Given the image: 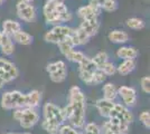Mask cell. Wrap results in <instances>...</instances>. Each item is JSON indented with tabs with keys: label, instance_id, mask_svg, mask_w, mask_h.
I'll return each mask as SVG.
<instances>
[{
	"label": "cell",
	"instance_id": "cell-1",
	"mask_svg": "<svg viewBox=\"0 0 150 134\" xmlns=\"http://www.w3.org/2000/svg\"><path fill=\"white\" fill-rule=\"evenodd\" d=\"M69 102L62 109L63 116L69 120L74 128H82L85 125V94L79 86H73L69 89Z\"/></svg>",
	"mask_w": 150,
	"mask_h": 134
},
{
	"label": "cell",
	"instance_id": "cell-2",
	"mask_svg": "<svg viewBox=\"0 0 150 134\" xmlns=\"http://www.w3.org/2000/svg\"><path fill=\"white\" fill-rule=\"evenodd\" d=\"M43 13L45 21L48 25H61L73 18L64 1L61 0H47L43 8Z\"/></svg>",
	"mask_w": 150,
	"mask_h": 134
},
{
	"label": "cell",
	"instance_id": "cell-3",
	"mask_svg": "<svg viewBox=\"0 0 150 134\" xmlns=\"http://www.w3.org/2000/svg\"><path fill=\"white\" fill-rule=\"evenodd\" d=\"M15 121L19 122L20 126L25 130L35 126L39 121V114L35 109H16L13 112Z\"/></svg>",
	"mask_w": 150,
	"mask_h": 134
},
{
	"label": "cell",
	"instance_id": "cell-4",
	"mask_svg": "<svg viewBox=\"0 0 150 134\" xmlns=\"http://www.w3.org/2000/svg\"><path fill=\"white\" fill-rule=\"evenodd\" d=\"M0 105L4 109H25V94L19 91H10L1 96Z\"/></svg>",
	"mask_w": 150,
	"mask_h": 134
},
{
	"label": "cell",
	"instance_id": "cell-5",
	"mask_svg": "<svg viewBox=\"0 0 150 134\" xmlns=\"http://www.w3.org/2000/svg\"><path fill=\"white\" fill-rule=\"evenodd\" d=\"M72 32H73V28H71L69 26L56 25L54 26L50 30L46 32V34L44 35V39L45 41H47V43L58 45L66 37L71 36Z\"/></svg>",
	"mask_w": 150,
	"mask_h": 134
},
{
	"label": "cell",
	"instance_id": "cell-6",
	"mask_svg": "<svg viewBox=\"0 0 150 134\" xmlns=\"http://www.w3.org/2000/svg\"><path fill=\"white\" fill-rule=\"evenodd\" d=\"M43 115H44V120L48 123H53V124H56L58 126H61L65 119L63 116L62 109L58 107L56 104L54 103H46L43 107Z\"/></svg>",
	"mask_w": 150,
	"mask_h": 134
},
{
	"label": "cell",
	"instance_id": "cell-7",
	"mask_svg": "<svg viewBox=\"0 0 150 134\" xmlns=\"http://www.w3.org/2000/svg\"><path fill=\"white\" fill-rule=\"evenodd\" d=\"M108 119H117V120L123 122V123L130 124L133 122V114L127 106L120 104V103H115Z\"/></svg>",
	"mask_w": 150,
	"mask_h": 134
},
{
	"label": "cell",
	"instance_id": "cell-8",
	"mask_svg": "<svg viewBox=\"0 0 150 134\" xmlns=\"http://www.w3.org/2000/svg\"><path fill=\"white\" fill-rule=\"evenodd\" d=\"M102 131H109L112 134H127L129 132V124L123 123L117 119H109L102 125Z\"/></svg>",
	"mask_w": 150,
	"mask_h": 134
},
{
	"label": "cell",
	"instance_id": "cell-9",
	"mask_svg": "<svg viewBox=\"0 0 150 134\" xmlns=\"http://www.w3.org/2000/svg\"><path fill=\"white\" fill-rule=\"evenodd\" d=\"M118 95L122 98V102L127 107H132L137 103V92L133 87L121 86L118 88Z\"/></svg>",
	"mask_w": 150,
	"mask_h": 134
},
{
	"label": "cell",
	"instance_id": "cell-10",
	"mask_svg": "<svg viewBox=\"0 0 150 134\" xmlns=\"http://www.w3.org/2000/svg\"><path fill=\"white\" fill-rule=\"evenodd\" d=\"M100 10H101L100 7L90 4L88 6H83V7H81V8H79V10H77V16H79L82 20L95 19V18H99V16H100Z\"/></svg>",
	"mask_w": 150,
	"mask_h": 134
},
{
	"label": "cell",
	"instance_id": "cell-11",
	"mask_svg": "<svg viewBox=\"0 0 150 134\" xmlns=\"http://www.w3.org/2000/svg\"><path fill=\"white\" fill-rule=\"evenodd\" d=\"M80 28H82L84 32L88 34V36L91 38L92 36L96 35V32H99V28H100V21L99 18H95V19L91 20H82L81 25L79 26Z\"/></svg>",
	"mask_w": 150,
	"mask_h": 134
},
{
	"label": "cell",
	"instance_id": "cell-12",
	"mask_svg": "<svg viewBox=\"0 0 150 134\" xmlns=\"http://www.w3.org/2000/svg\"><path fill=\"white\" fill-rule=\"evenodd\" d=\"M17 16L26 22H31L36 19V9L33 5H27L26 7L17 10Z\"/></svg>",
	"mask_w": 150,
	"mask_h": 134
},
{
	"label": "cell",
	"instance_id": "cell-13",
	"mask_svg": "<svg viewBox=\"0 0 150 134\" xmlns=\"http://www.w3.org/2000/svg\"><path fill=\"white\" fill-rule=\"evenodd\" d=\"M42 100V94L37 89L30 91L25 94V109H35L37 107Z\"/></svg>",
	"mask_w": 150,
	"mask_h": 134
},
{
	"label": "cell",
	"instance_id": "cell-14",
	"mask_svg": "<svg viewBox=\"0 0 150 134\" xmlns=\"http://www.w3.org/2000/svg\"><path fill=\"white\" fill-rule=\"evenodd\" d=\"M71 39L73 41L74 47H76V46H82V45L88 44V40H90V37L82 28L77 27L76 29H73V32L71 34Z\"/></svg>",
	"mask_w": 150,
	"mask_h": 134
},
{
	"label": "cell",
	"instance_id": "cell-15",
	"mask_svg": "<svg viewBox=\"0 0 150 134\" xmlns=\"http://www.w3.org/2000/svg\"><path fill=\"white\" fill-rule=\"evenodd\" d=\"M21 30V26L18 21L13 19H7L2 22V34L9 36V37H13V35L17 32Z\"/></svg>",
	"mask_w": 150,
	"mask_h": 134
},
{
	"label": "cell",
	"instance_id": "cell-16",
	"mask_svg": "<svg viewBox=\"0 0 150 134\" xmlns=\"http://www.w3.org/2000/svg\"><path fill=\"white\" fill-rule=\"evenodd\" d=\"M115 103L113 101H109V100H104V98H100L98 100L96 103H95V107L98 109L99 113H100L101 116L108 119L109 117V114L111 112V109H113Z\"/></svg>",
	"mask_w": 150,
	"mask_h": 134
},
{
	"label": "cell",
	"instance_id": "cell-17",
	"mask_svg": "<svg viewBox=\"0 0 150 134\" xmlns=\"http://www.w3.org/2000/svg\"><path fill=\"white\" fill-rule=\"evenodd\" d=\"M139 55L138 51L134 47H130V46H125V47H120L117 51V56L122 59H136L137 56Z\"/></svg>",
	"mask_w": 150,
	"mask_h": 134
},
{
	"label": "cell",
	"instance_id": "cell-18",
	"mask_svg": "<svg viewBox=\"0 0 150 134\" xmlns=\"http://www.w3.org/2000/svg\"><path fill=\"white\" fill-rule=\"evenodd\" d=\"M136 69V59H125L117 67V72L122 76H127Z\"/></svg>",
	"mask_w": 150,
	"mask_h": 134
},
{
	"label": "cell",
	"instance_id": "cell-19",
	"mask_svg": "<svg viewBox=\"0 0 150 134\" xmlns=\"http://www.w3.org/2000/svg\"><path fill=\"white\" fill-rule=\"evenodd\" d=\"M0 48H1V51H2V54H4L5 56H10V55H13V51H15V45H13V39H11V37L4 35V36H2V39H1Z\"/></svg>",
	"mask_w": 150,
	"mask_h": 134
},
{
	"label": "cell",
	"instance_id": "cell-20",
	"mask_svg": "<svg viewBox=\"0 0 150 134\" xmlns=\"http://www.w3.org/2000/svg\"><path fill=\"white\" fill-rule=\"evenodd\" d=\"M109 39L111 43L114 44H125L129 40V35L123 30L115 29L109 34Z\"/></svg>",
	"mask_w": 150,
	"mask_h": 134
},
{
	"label": "cell",
	"instance_id": "cell-21",
	"mask_svg": "<svg viewBox=\"0 0 150 134\" xmlns=\"http://www.w3.org/2000/svg\"><path fill=\"white\" fill-rule=\"evenodd\" d=\"M103 98L109 100V101H114L115 97L118 96V88L115 87V85L112 83H106L103 85Z\"/></svg>",
	"mask_w": 150,
	"mask_h": 134
},
{
	"label": "cell",
	"instance_id": "cell-22",
	"mask_svg": "<svg viewBox=\"0 0 150 134\" xmlns=\"http://www.w3.org/2000/svg\"><path fill=\"white\" fill-rule=\"evenodd\" d=\"M11 38H13V40H15L16 43L23 45V46H28V45H30L31 43H33V40H34L31 35H29L28 32H23V30L17 32Z\"/></svg>",
	"mask_w": 150,
	"mask_h": 134
},
{
	"label": "cell",
	"instance_id": "cell-23",
	"mask_svg": "<svg viewBox=\"0 0 150 134\" xmlns=\"http://www.w3.org/2000/svg\"><path fill=\"white\" fill-rule=\"evenodd\" d=\"M96 69H98L96 65L94 64L93 60L88 57H85L81 63L79 64V72H85V73H91V74H93Z\"/></svg>",
	"mask_w": 150,
	"mask_h": 134
},
{
	"label": "cell",
	"instance_id": "cell-24",
	"mask_svg": "<svg viewBox=\"0 0 150 134\" xmlns=\"http://www.w3.org/2000/svg\"><path fill=\"white\" fill-rule=\"evenodd\" d=\"M66 76H67V69H66V67L59 68L56 72L50 74V81L54 82V83H62V82H64L66 79Z\"/></svg>",
	"mask_w": 150,
	"mask_h": 134
},
{
	"label": "cell",
	"instance_id": "cell-25",
	"mask_svg": "<svg viewBox=\"0 0 150 134\" xmlns=\"http://www.w3.org/2000/svg\"><path fill=\"white\" fill-rule=\"evenodd\" d=\"M58 48H59V51H61V53H62L64 56H65L66 54H69L71 51H73V49H74V45H73V41H72V39H71V36L66 37L64 40H62V41L58 44Z\"/></svg>",
	"mask_w": 150,
	"mask_h": 134
},
{
	"label": "cell",
	"instance_id": "cell-26",
	"mask_svg": "<svg viewBox=\"0 0 150 134\" xmlns=\"http://www.w3.org/2000/svg\"><path fill=\"white\" fill-rule=\"evenodd\" d=\"M127 26L130 29H133V30H140V29H144L146 24L142 19L133 17V18H129L127 20Z\"/></svg>",
	"mask_w": 150,
	"mask_h": 134
},
{
	"label": "cell",
	"instance_id": "cell-27",
	"mask_svg": "<svg viewBox=\"0 0 150 134\" xmlns=\"http://www.w3.org/2000/svg\"><path fill=\"white\" fill-rule=\"evenodd\" d=\"M65 57L67 58L69 60H71V62H73V63H77V64H80L82 60L84 59V58L86 57L82 51H71L69 53V54H66L65 55Z\"/></svg>",
	"mask_w": 150,
	"mask_h": 134
},
{
	"label": "cell",
	"instance_id": "cell-28",
	"mask_svg": "<svg viewBox=\"0 0 150 134\" xmlns=\"http://www.w3.org/2000/svg\"><path fill=\"white\" fill-rule=\"evenodd\" d=\"M91 59L93 60L94 64L96 65V67L100 68L101 66H103L106 62H109V56H108V54H106L105 51H99V53H98L93 58H91Z\"/></svg>",
	"mask_w": 150,
	"mask_h": 134
},
{
	"label": "cell",
	"instance_id": "cell-29",
	"mask_svg": "<svg viewBox=\"0 0 150 134\" xmlns=\"http://www.w3.org/2000/svg\"><path fill=\"white\" fill-rule=\"evenodd\" d=\"M105 79H106V75L100 69V68H98V69L93 73L92 81H91V85H99V84H102Z\"/></svg>",
	"mask_w": 150,
	"mask_h": 134
},
{
	"label": "cell",
	"instance_id": "cell-30",
	"mask_svg": "<svg viewBox=\"0 0 150 134\" xmlns=\"http://www.w3.org/2000/svg\"><path fill=\"white\" fill-rule=\"evenodd\" d=\"M101 9L109 11V13L115 11L118 9V2H117V0H104L101 5Z\"/></svg>",
	"mask_w": 150,
	"mask_h": 134
},
{
	"label": "cell",
	"instance_id": "cell-31",
	"mask_svg": "<svg viewBox=\"0 0 150 134\" xmlns=\"http://www.w3.org/2000/svg\"><path fill=\"white\" fill-rule=\"evenodd\" d=\"M100 69L105 74L106 76H111V75H114L117 73V67L111 62H106L103 66H101Z\"/></svg>",
	"mask_w": 150,
	"mask_h": 134
},
{
	"label": "cell",
	"instance_id": "cell-32",
	"mask_svg": "<svg viewBox=\"0 0 150 134\" xmlns=\"http://www.w3.org/2000/svg\"><path fill=\"white\" fill-rule=\"evenodd\" d=\"M63 67H66L65 63L63 60H57V62H54V63H50V64L46 66V70L48 74H52L54 72L58 70L59 68H63Z\"/></svg>",
	"mask_w": 150,
	"mask_h": 134
},
{
	"label": "cell",
	"instance_id": "cell-33",
	"mask_svg": "<svg viewBox=\"0 0 150 134\" xmlns=\"http://www.w3.org/2000/svg\"><path fill=\"white\" fill-rule=\"evenodd\" d=\"M83 134H101V128L95 123H88Z\"/></svg>",
	"mask_w": 150,
	"mask_h": 134
},
{
	"label": "cell",
	"instance_id": "cell-34",
	"mask_svg": "<svg viewBox=\"0 0 150 134\" xmlns=\"http://www.w3.org/2000/svg\"><path fill=\"white\" fill-rule=\"evenodd\" d=\"M139 120H140V122L144 124V126L146 128H150V114L148 111L141 112L140 115H139Z\"/></svg>",
	"mask_w": 150,
	"mask_h": 134
},
{
	"label": "cell",
	"instance_id": "cell-35",
	"mask_svg": "<svg viewBox=\"0 0 150 134\" xmlns=\"http://www.w3.org/2000/svg\"><path fill=\"white\" fill-rule=\"evenodd\" d=\"M140 85H141L142 92L146 93V94H149L150 93V78H149V76L141 77V79H140Z\"/></svg>",
	"mask_w": 150,
	"mask_h": 134
},
{
	"label": "cell",
	"instance_id": "cell-36",
	"mask_svg": "<svg viewBox=\"0 0 150 134\" xmlns=\"http://www.w3.org/2000/svg\"><path fill=\"white\" fill-rule=\"evenodd\" d=\"M20 1H24V2H27V4H30V2H33L34 0H20Z\"/></svg>",
	"mask_w": 150,
	"mask_h": 134
},
{
	"label": "cell",
	"instance_id": "cell-37",
	"mask_svg": "<svg viewBox=\"0 0 150 134\" xmlns=\"http://www.w3.org/2000/svg\"><path fill=\"white\" fill-rule=\"evenodd\" d=\"M2 36H4V34L0 32V44H1V39H2Z\"/></svg>",
	"mask_w": 150,
	"mask_h": 134
},
{
	"label": "cell",
	"instance_id": "cell-38",
	"mask_svg": "<svg viewBox=\"0 0 150 134\" xmlns=\"http://www.w3.org/2000/svg\"><path fill=\"white\" fill-rule=\"evenodd\" d=\"M15 134H30V133H28V132H23V133H15Z\"/></svg>",
	"mask_w": 150,
	"mask_h": 134
},
{
	"label": "cell",
	"instance_id": "cell-39",
	"mask_svg": "<svg viewBox=\"0 0 150 134\" xmlns=\"http://www.w3.org/2000/svg\"><path fill=\"white\" fill-rule=\"evenodd\" d=\"M73 134H83V133H81V132H79V131H76L75 133H73Z\"/></svg>",
	"mask_w": 150,
	"mask_h": 134
},
{
	"label": "cell",
	"instance_id": "cell-40",
	"mask_svg": "<svg viewBox=\"0 0 150 134\" xmlns=\"http://www.w3.org/2000/svg\"><path fill=\"white\" fill-rule=\"evenodd\" d=\"M5 0H0V5H2V2H4Z\"/></svg>",
	"mask_w": 150,
	"mask_h": 134
},
{
	"label": "cell",
	"instance_id": "cell-41",
	"mask_svg": "<svg viewBox=\"0 0 150 134\" xmlns=\"http://www.w3.org/2000/svg\"><path fill=\"white\" fill-rule=\"evenodd\" d=\"M5 134H15V133H11V132H9V133H5Z\"/></svg>",
	"mask_w": 150,
	"mask_h": 134
},
{
	"label": "cell",
	"instance_id": "cell-42",
	"mask_svg": "<svg viewBox=\"0 0 150 134\" xmlns=\"http://www.w3.org/2000/svg\"><path fill=\"white\" fill-rule=\"evenodd\" d=\"M61 1H64V0H61Z\"/></svg>",
	"mask_w": 150,
	"mask_h": 134
}]
</instances>
